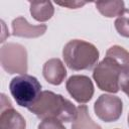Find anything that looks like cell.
I'll use <instances>...</instances> for the list:
<instances>
[{"instance_id": "7", "label": "cell", "mask_w": 129, "mask_h": 129, "mask_svg": "<svg viewBox=\"0 0 129 129\" xmlns=\"http://www.w3.org/2000/svg\"><path fill=\"white\" fill-rule=\"evenodd\" d=\"M66 88L78 103H87L94 95V85L87 76L75 75L70 77L66 83Z\"/></svg>"}, {"instance_id": "17", "label": "cell", "mask_w": 129, "mask_h": 129, "mask_svg": "<svg viewBox=\"0 0 129 129\" xmlns=\"http://www.w3.org/2000/svg\"><path fill=\"white\" fill-rule=\"evenodd\" d=\"M57 5L60 6H64L71 9H76L79 7H82L83 5L86 4V2H82V1H64V2H55Z\"/></svg>"}, {"instance_id": "1", "label": "cell", "mask_w": 129, "mask_h": 129, "mask_svg": "<svg viewBox=\"0 0 129 129\" xmlns=\"http://www.w3.org/2000/svg\"><path fill=\"white\" fill-rule=\"evenodd\" d=\"M129 72V52L122 46L113 45L106 53L105 58L97 64L93 78L100 90L117 93L120 90V78Z\"/></svg>"}, {"instance_id": "4", "label": "cell", "mask_w": 129, "mask_h": 129, "mask_svg": "<svg viewBox=\"0 0 129 129\" xmlns=\"http://www.w3.org/2000/svg\"><path fill=\"white\" fill-rule=\"evenodd\" d=\"M9 90L16 103L28 109L39 97L41 85L36 78L25 74L13 78L9 84Z\"/></svg>"}, {"instance_id": "13", "label": "cell", "mask_w": 129, "mask_h": 129, "mask_svg": "<svg viewBox=\"0 0 129 129\" xmlns=\"http://www.w3.org/2000/svg\"><path fill=\"white\" fill-rule=\"evenodd\" d=\"M95 5L102 15L109 18L119 16L125 10L123 1H108V2L100 1V2H96Z\"/></svg>"}, {"instance_id": "14", "label": "cell", "mask_w": 129, "mask_h": 129, "mask_svg": "<svg viewBox=\"0 0 129 129\" xmlns=\"http://www.w3.org/2000/svg\"><path fill=\"white\" fill-rule=\"evenodd\" d=\"M115 28L124 37H129V9H125L115 20Z\"/></svg>"}, {"instance_id": "15", "label": "cell", "mask_w": 129, "mask_h": 129, "mask_svg": "<svg viewBox=\"0 0 129 129\" xmlns=\"http://www.w3.org/2000/svg\"><path fill=\"white\" fill-rule=\"evenodd\" d=\"M38 129H66L62 122L56 119H45L38 125Z\"/></svg>"}, {"instance_id": "9", "label": "cell", "mask_w": 129, "mask_h": 129, "mask_svg": "<svg viewBox=\"0 0 129 129\" xmlns=\"http://www.w3.org/2000/svg\"><path fill=\"white\" fill-rule=\"evenodd\" d=\"M46 28L47 27L44 24H39V25L29 24L28 21L22 16H19L12 21V34L15 36L27 37V38L38 37L46 31Z\"/></svg>"}, {"instance_id": "11", "label": "cell", "mask_w": 129, "mask_h": 129, "mask_svg": "<svg viewBox=\"0 0 129 129\" xmlns=\"http://www.w3.org/2000/svg\"><path fill=\"white\" fill-rule=\"evenodd\" d=\"M77 110L78 113L75 120L73 121L72 129H102L91 118L86 105H80Z\"/></svg>"}, {"instance_id": "18", "label": "cell", "mask_w": 129, "mask_h": 129, "mask_svg": "<svg viewBox=\"0 0 129 129\" xmlns=\"http://www.w3.org/2000/svg\"><path fill=\"white\" fill-rule=\"evenodd\" d=\"M128 125H129V115H128Z\"/></svg>"}, {"instance_id": "10", "label": "cell", "mask_w": 129, "mask_h": 129, "mask_svg": "<svg viewBox=\"0 0 129 129\" xmlns=\"http://www.w3.org/2000/svg\"><path fill=\"white\" fill-rule=\"evenodd\" d=\"M42 75L49 84L57 86L63 82L67 71L59 58H51L43 64Z\"/></svg>"}, {"instance_id": "2", "label": "cell", "mask_w": 129, "mask_h": 129, "mask_svg": "<svg viewBox=\"0 0 129 129\" xmlns=\"http://www.w3.org/2000/svg\"><path fill=\"white\" fill-rule=\"evenodd\" d=\"M28 110L41 120L56 119L60 122L74 121L78 113L77 108L72 102L61 95L50 91L41 92Z\"/></svg>"}, {"instance_id": "5", "label": "cell", "mask_w": 129, "mask_h": 129, "mask_svg": "<svg viewBox=\"0 0 129 129\" xmlns=\"http://www.w3.org/2000/svg\"><path fill=\"white\" fill-rule=\"evenodd\" d=\"M1 66L9 74L27 72V52L18 43H7L1 47Z\"/></svg>"}, {"instance_id": "16", "label": "cell", "mask_w": 129, "mask_h": 129, "mask_svg": "<svg viewBox=\"0 0 129 129\" xmlns=\"http://www.w3.org/2000/svg\"><path fill=\"white\" fill-rule=\"evenodd\" d=\"M119 86H120V89L126 95L129 96V72L128 73H125V74H123L121 76Z\"/></svg>"}, {"instance_id": "6", "label": "cell", "mask_w": 129, "mask_h": 129, "mask_svg": "<svg viewBox=\"0 0 129 129\" xmlns=\"http://www.w3.org/2000/svg\"><path fill=\"white\" fill-rule=\"evenodd\" d=\"M122 109L121 99L113 95H101L94 105L97 117L104 122L117 121L122 114Z\"/></svg>"}, {"instance_id": "12", "label": "cell", "mask_w": 129, "mask_h": 129, "mask_svg": "<svg viewBox=\"0 0 129 129\" xmlns=\"http://www.w3.org/2000/svg\"><path fill=\"white\" fill-rule=\"evenodd\" d=\"M30 4V13L32 17L39 21L43 22L50 19L54 13V8L49 1L42 2H29Z\"/></svg>"}, {"instance_id": "3", "label": "cell", "mask_w": 129, "mask_h": 129, "mask_svg": "<svg viewBox=\"0 0 129 129\" xmlns=\"http://www.w3.org/2000/svg\"><path fill=\"white\" fill-rule=\"evenodd\" d=\"M66 64L74 71L91 70L99 59L97 47L82 39H73L69 41L62 50Z\"/></svg>"}, {"instance_id": "8", "label": "cell", "mask_w": 129, "mask_h": 129, "mask_svg": "<svg viewBox=\"0 0 129 129\" xmlns=\"http://www.w3.org/2000/svg\"><path fill=\"white\" fill-rule=\"evenodd\" d=\"M24 118L12 107L10 101L4 94L1 95L0 129H25Z\"/></svg>"}]
</instances>
